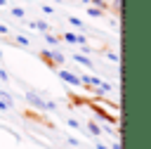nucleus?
I'll list each match as a JSON object with an SVG mask.
<instances>
[{
  "label": "nucleus",
  "mask_w": 151,
  "mask_h": 149,
  "mask_svg": "<svg viewBox=\"0 0 151 149\" xmlns=\"http://www.w3.org/2000/svg\"><path fill=\"white\" fill-rule=\"evenodd\" d=\"M0 99H2V102H5L7 106H12V97H9V95H7L5 90H0Z\"/></svg>",
  "instance_id": "obj_12"
},
{
  "label": "nucleus",
  "mask_w": 151,
  "mask_h": 149,
  "mask_svg": "<svg viewBox=\"0 0 151 149\" xmlns=\"http://www.w3.org/2000/svg\"><path fill=\"white\" fill-rule=\"evenodd\" d=\"M73 59H76L78 64H83V66H92V61H90L85 54H73Z\"/></svg>",
  "instance_id": "obj_8"
},
{
  "label": "nucleus",
  "mask_w": 151,
  "mask_h": 149,
  "mask_svg": "<svg viewBox=\"0 0 151 149\" xmlns=\"http://www.w3.org/2000/svg\"><path fill=\"white\" fill-rule=\"evenodd\" d=\"M0 80H9L7 78V71H2V69H0Z\"/></svg>",
  "instance_id": "obj_20"
},
{
  "label": "nucleus",
  "mask_w": 151,
  "mask_h": 149,
  "mask_svg": "<svg viewBox=\"0 0 151 149\" xmlns=\"http://www.w3.org/2000/svg\"><path fill=\"white\" fill-rule=\"evenodd\" d=\"M57 76H59L61 80H66L68 85H76V88L83 85V83H80V76H76V73H71V71H66V69H57Z\"/></svg>",
  "instance_id": "obj_3"
},
{
  "label": "nucleus",
  "mask_w": 151,
  "mask_h": 149,
  "mask_svg": "<svg viewBox=\"0 0 151 149\" xmlns=\"http://www.w3.org/2000/svg\"><path fill=\"white\" fill-rule=\"evenodd\" d=\"M12 14H14L17 19H24V9H21V7H12Z\"/></svg>",
  "instance_id": "obj_14"
},
{
  "label": "nucleus",
  "mask_w": 151,
  "mask_h": 149,
  "mask_svg": "<svg viewBox=\"0 0 151 149\" xmlns=\"http://www.w3.org/2000/svg\"><path fill=\"white\" fill-rule=\"evenodd\" d=\"M0 109H2V111H5V109H9V106H7V104H5V102H2V99H0Z\"/></svg>",
  "instance_id": "obj_22"
},
{
  "label": "nucleus",
  "mask_w": 151,
  "mask_h": 149,
  "mask_svg": "<svg viewBox=\"0 0 151 149\" xmlns=\"http://www.w3.org/2000/svg\"><path fill=\"white\" fill-rule=\"evenodd\" d=\"M90 2H92L94 7H99V9H106V7H109V2H106V0H90Z\"/></svg>",
  "instance_id": "obj_13"
},
{
  "label": "nucleus",
  "mask_w": 151,
  "mask_h": 149,
  "mask_svg": "<svg viewBox=\"0 0 151 149\" xmlns=\"http://www.w3.org/2000/svg\"><path fill=\"white\" fill-rule=\"evenodd\" d=\"M2 5H5V0H0V7H2Z\"/></svg>",
  "instance_id": "obj_25"
},
{
  "label": "nucleus",
  "mask_w": 151,
  "mask_h": 149,
  "mask_svg": "<svg viewBox=\"0 0 151 149\" xmlns=\"http://www.w3.org/2000/svg\"><path fill=\"white\" fill-rule=\"evenodd\" d=\"M87 14H90V17H101V14H104V9H99V7L90 5V7H87Z\"/></svg>",
  "instance_id": "obj_9"
},
{
  "label": "nucleus",
  "mask_w": 151,
  "mask_h": 149,
  "mask_svg": "<svg viewBox=\"0 0 151 149\" xmlns=\"http://www.w3.org/2000/svg\"><path fill=\"white\" fill-rule=\"evenodd\" d=\"M7 31H9V28H7V26H5V24H0V35H5V33H7Z\"/></svg>",
  "instance_id": "obj_21"
},
{
  "label": "nucleus",
  "mask_w": 151,
  "mask_h": 149,
  "mask_svg": "<svg viewBox=\"0 0 151 149\" xmlns=\"http://www.w3.org/2000/svg\"><path fill=\"white\" fill-rule=\"evenodd\" d=\"M45 40H47V45H52V47H57V45H59V35H52L50 31L45 33Z\"/></svg>",
  "instance_id": "obj_7"
},
{
  "label": "nucleus",
  "mask_w": 151,
  "mask_h": 149,
  "mask_svg": "<svg viewBox=\"0 0 151 149\" xmlns=\"http://www.w3.org/2000/svg\"><path fill=\"white\" fill-rule=\"evenodd\" d=\"M106 59H111L113 64H118V54L116 52H106Z\"/></svg>",
  "instance_id": "obj_15"
},
{
  "label": "nucleus",
  "mask_w": 151,
  "mask_h": 149,
  "mask_svg": "<svg viewBox=\"0 0 151 149\" xmlns=\"http://www.w3.org/2000/svg\"><path fill=\"white\" fill-rule=\"evenodd\" d=\"M101 130H104V132H109V135H113V125H109V123H106Z\"/></svg>",
  "instance_id": "obj_18"
},
{
  "label": "nucleus",
  "mask_w": 151,
  "mask_h": 149,
  "mask_svg": "<svg viewBox=\"0 0 151 149\" xmlns=\"http://www.w3.org/2000/svg\"><path fill=\"white\" fill-rule=\"evenodd\" d=\"M42 12H45V14H52V12H54V9H52V7H50V5H42Z\"/></svg>",
  "instance_id": "obj_19"
},
{
  "label": "nucleus",
  "mask_w": 151,
  "mask_h": 149,
  "mask_svg": "<svg viewBox=\"0 0 151 149\" xmlns=\"http://www.w3.org/2000/svg\"><path fill=\"white\" fill-rule=\"evenodd\" d=\"M85 128H87V132H90V135H94V137H99V135H101V125H99V123H94V121H90Z\"/></svg>",
  "instance_id": "obj_5"
},
{
  "label": "nucleus",
  "mask_w": 151,
  "mask_h": 149,
  "mask_svg": "<svg viewBox=\"0 0 151 149\" xmlns=\"http://www.w3.org/2000/svg\"><path fill=\"white\" fill-rule=\"evenodd\" d=\"M61 38H64L66 43H71V45H85V43H87V38H85V35H80V33H71V31H68V33H64Z\"/></svg>",
  "instance_id": "obj_4"
},
{
  "label": "nucleus",
  "mask_w": 151,
  "mask_h": 149,
  "mask_svg": "<svg viewBox=\"0 0 151 149\" xmlns=\"http://www.w3.org/2000/svg\"><path fill=\"white\" fill-rule=\"evenodd\" d=\"M66 142H68V147H78V144H80V140H76V137H68Z\"/></svg>",
  "instance_id": "obj_17"
},
{
  "label": "nucleus",
  "mask_w": 151,
  "mask_h": 149,
  "mask_svg": "<svg viewBox=\"0 0 151 149\" xmlns=\"http://www.w3.org/2000/svg\"><path fill=\"white\" fill-rule=\"evenodd\" d=\"M97 149H111V147H104V144H97Z\"/></svg>",
  "instance_id": "obj_24"
},
{
  "label": "nucleus",
  "mask_w": 151,
  "mask_h": 149,
  "mask_svg": "<svg viewBox=\"0 0 151 149\" xmlns=\"http://www.w3.org/2000/svg\"><path fill=\"white\" fill-rule=\"evenodd\" d=\"M40 59H42L47 66H52V69H57V66L64 64V54H61L57 47H52V50H40Z\"/></svg>",
  "instance_id": "obj_1"
},
{
  "label": "nucleus",
  "mask_w": 151,
  "mask_h": 149,
  "mask_svg": "<svg viewBox=\"0 0 151 149\" xmlns=\"http://www.w3.org/2000/svg\"><path fill=\"white\" fill-rule=\"evenodd\" d=\"M17 43H19L21 47H28V45H31V40H28L26 35H17Z\"/></svg>",
  "instance_id": "obj_11"
},
{
  "label": "nucleus",
  "mask_w": 151,
  "mask_h": 149,
  "mask_svg": "<svg viewBox=\"0 0 151 149\" xmlns=\"http://www.w3.org/2000/svg\"><path fill=\"white\" fill-rule=\"evenodd\" d=\"M111 149H120V142H113V144H111Z\"/></svg>",
  "instance_id": "obj_23"
},
{
  "label": "nucleus",
  "mask_w": 151,
  "mask_h": 149,
  "mask_svg": "<svg viewBox=\"0 0 151 149\" xmlns=\"http://www.w3.org/2000/svg\"><path fill=\"white\" fill-rule=\"evenodd\" d=\"M68 24H71V26H76V28H85V26H83V21H80L78 17H68Z\"/></svg>",
  "instance_id": "obj_10"
},
{
  "label": "nucleus",
  "mask_w": 151,
  "mask_h": 149,
  "mask_svg": "<svg viewBox=\"0 0 151 149\" xmlns=\"http://www.w3.org/2000/svg\"><path fill=\"white\" fill-rule=\"evenodd\" d=\"M26 99H28V102H31V106H35L38 111H54V109H57V104H54V102H45V99H42V97H38L33 90H28V92H26Z\"/></svg>",
  "instance_id": "obj_2"
},
{
  "label": "nucleus",
  "mask_w": 151,
  "mask_h": 149,
  "mask_svg": "<svg viewBox=\"0 0 151 149\" xmlns=\"http://www.w3.org/2000/svg\"><path fill=\"white\" fill-rule=\"evenodd\" d=\"M66 123H68V128H76V130H78V128H80V123H78V121H76V118H68V121H66Z\"/></svg>",
  "instance_id": "obj_16"
},
{
  "label": "nucleus",
  "mask_w": 151,
  "mask_h": 149,
  "mask_svg": "<svg viewBox=\"0 0 151 149\" xmlns=\"http://www.w3.org/2000/svg\"><path fill=\"white\" fill-rule=\"evenodd\" d=\"M83 2H90V0H83Z\"/></svg>",
  "instance_id": "obj_26"
},
{
  "label": "nucleus",
  "mask_w": 151,
  "mask_h": 149,
  "mask_svg": "<svg viewBox=\"0 0 151 149\" xmlns=\"http://www.w3.org/2000/svg\"><path fill=\"white\" fill-rule=\"evenodd\" d=\"M31 28H35V31H42V33H47V31H50V24H45V21H31Z\"/></svg>",
  "instance_id": "obj_6"
}]
</instances>
